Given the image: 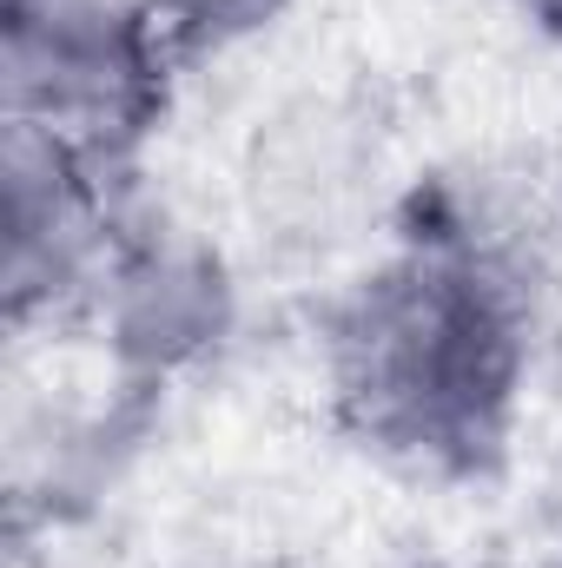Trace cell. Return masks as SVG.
Segmentation results:
<instances>
[{"label":"cell","mask_w":562,"mask_h":568,"mask_svg":"<svg viewBox=\"0 0 562 568\" xmlns=\"http://www.w3.org/2000/svg\"><path fill=\"white\" fill-rule=\"evenodd\" d=\"M232 311H239V291H232L219 245H205L192 225H172L159 212L120 219L113 258L87 304L113 357L145 377H172L212 357L232 337Z\"/></svg>","instance_id":"4"},{"label":"cell","mask_w":562,"mask_h":568,"mask_svg":"<svg viewBox=\"0 0 562 568\" xmlns=\"http://www.w3.org/2000/svg\"><path fill=\"white\" fill-rule=\"evenodd\" d=\"M510 13H523V20H536V27H550L562 33V0H503Z\"/></svg>","instance_id":"6"},{"label":"cell","mask_w":562,"mask_h":568,"mask_svg":"<svg viewBox=\"0 0 562 568\" xmlns=\"http://www.w3.org/2000/svg\"><path fill=\"white\" fill-rule=\"evenodd\" d=\"M476 568H562V562H476Z\"/></svg>","instance_id":"7"},{"label":"cell","mask_w":562,"mask_h":568,"mask_svg":"<svg viewBox=\"0 0 562 568\" xmlns=\"http://www.w3.org/2000/svg\"><path fill=\"white\" fill-rule=\"evenodd\" d=\"M120 185L113 165L47 140L33 126L7 120L0 145V284H7V317H67L93 304V284L113 258L120 239Z\"/></svg>","instance_id":"3"},{"label":"cell","mask_w":562,"mask_h":568,"mask_svg":"<svg viewBox=\"0 0 562 568\" xmlns=\"http://www.w3.org/2000/svg\"><path fill=\"white\" fill-rule=\"evenodd\" d=\"M152 7H159L172 47L185 60H205V53H232V47L272 33L298 0H152Z\"/></svg>","instance_id":"5"},{"label":"cell","mask_w":562,"mask_h":568,"mask_svg":"<svg viewBox=\"0 0 562 568\" xmlns=\"http://www.w3.org/2000/svg\"><path fill=\"white\" fill-rule=\"evenodd\" d=\"M179 60L152 0H0L7 120L113 172L159 126Z\"/></svg>","instance_id":"2"},{"label":"cell","mask_w":562,"mask_h":568,"mask_svg":"<svg viewBox=\"0 0 562 568\" xmlns=\"http://www.w3.org/2000/svg\"><path fill=\"white\" fill-rule=\"evenodd\" d=\"M324 377L371 449L476 476L510 449L530 390V297L476 239H411L331 304Z\"/></svg>","instance_id":"1"}]
</instances>
